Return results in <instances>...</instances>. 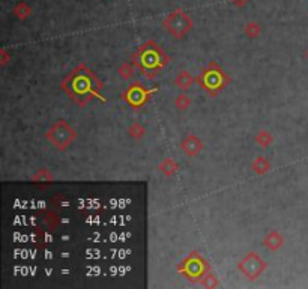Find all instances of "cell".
<instances>
[{
    "instance_id": "cell-7",
    "label": "cell",
    "mask_w": 308,
    "mask_h": 289,
    "mask_svg": "<svg viewBox=\"0 0 308 289\" xmlns=\"http://www.w3.org/2000/svg\"><path fill=\"white\" fill-rule=\"evenodd\" d=\"M202 79H203V87L207 89L212 95L218 94V92L223 89L224 83H226V76H224V73H223L221 68H220L218 65H215V63H210V66L203 73V77H202Z\"/></svg>"
},
{
    "instance_id": "cell-22",
    "label": "cell",
    "mask_w": 308,
    "mask_h": 289,
    "mask_svg": "<svg viewBox=\"0 0 308 289\" xmlns=\"http://www.w3.org/2000/svg\"><path fill=\"white\" fill-rule=\"evenodd\" d=\"M247 2H248V0H233V3H234L236 6H244Z\"/></svg>"
},
{
    "instance_id": "cell-13",
    "label": "cell",
    "mask_w": 308,
    "mask_h": 289,
    "mask_svg": "<svg viewBox=\"0 0 308 289\" xmlns=\"http://www.w3.org/2000/svg\"><path fill=\"white\" fill-rule=\"evenodd\" d=\"M178 169H179V166H178L172 158L164 160V161L161 163V166H159V170H161L165 176H173V175L178 172Z\"/></svg>"
},
{
    "instance_id": "cell-6",
    "label": "cell",
    "mask_w": 308,
    "mask_h": 289,
    "mask_svg": "<svg viewBox=\"0 0 308 289\" xmlns=\"http://www.w3.org/2000/svg\"><path fill=\"white\" fill-rule=\"evenodd\" d=\"M206 262L202 259V256L199 253H191L183 262L180 263L179 271L183 273L186 277H189L191 280H197L202 279L206 274Z\"/></svg>"
},
{
    "instance_id": "cell-15",
    "label": "cell",
    "mask_w": 308,
    "mask_h": 289,
    "mask_svg": "<svg viewBox=\"0 0 308 289\" xmlns=\"http://www.w3.org/2000/svg\"><path fill=\"white\" fill-rule=\"evenodd\" d=\"M189 105H191V100H189L185 94H180V95L176 97V100H175V107H176L178 110H186Z\"/></svg>"
},
{
    "instance_id": "cell-4",
    "label": "cell",
    "mask_w": 308,
    "mask_h": 289,
    "mask_svg": "<svg viewBox=\"0 0 308 289\" xmlns=\"http://www.w3.org/2000/svg\"><path fill=\"white\" fill-rule=\"evenodd\" d=\"M164 29L175 38V39H182L186 36V33L193 29V20L189 15L182 11V9H175L172 14L167 15L164 20Z\"/></svg>"
},
{
    "instance_id": "cell-18",
    "label": "cell",
    "mask_w": 308,
    "mask_h": 289,
    "mask_svg": "<svg viewBox=\"0 0 308 289\" xmlns=\"http://www.w3.org/2000/svg\"><path fill=\"white\" fill-rule=\"evenodd\" d=\"M245 35L250 38H257L260 35V26L257 23H248L245 26Z\"/></svg>"
},
{
    "instance_id": "cell-23",
    "label": "cell",
    "mask_w": 308,
    "mask_h": 289,
    "mask_svg": "<svg viewBox=\"0 0 308 289\" xmlns=\"http://www.w3.org/2000/svg\"><path fill=\"white\" fill-rule=\"evenodd\" d=\"M307 57H308V50H307Z\"/></svg>"
},
{
    "instance_id": "cell-5",
    "label": "cell",
    "mask_w": 308,
    "mask_h": 289,
    "mask_svg": "<svg viewBox=\"0 0 308 289\" xmlns=\"http://www.w3.org/2000/svg\"><path fill=\"white\" fill-rule=\"evenodd\" d=\"M266 265L257 253H247L242 261L239 262V271L250 280H256L257 277L262 276V273L266 270Z\"/></svg>"
},
{
    "instance_id": "cell-17",
    "label": "cell",
    "mask_w": 308,
    "mask_h": 289,
    "mask_svg": "<svg viewBox=\"0 0 308 289\" xmlns=\"http://www.w3.org/2000/svg\"><path fill=\"white\" fill-rule=\"evenodd\" d=\"M119 76H121V79L129 80L134 76V66H132L131 63H124V65L119 68Z\"/></svg>"
},
{
    "instance_id": "cell-12",
    "label": "cell",
    "mask_w": 308,
    "mask_h": 289,
    "mask_svg": "<svg viewBox=\"0 0 308 289\" xmlns=\"http://www.w3.org/2000/svg\"><path fill=\"white\" fill-rule=\"evenodd\" d=\"M251 169L256 172L257 175H265L271 170V163L265 157H257L251 164Z\"/></svg>"
},
{
    "instance_id": "cell-10",
    "label": "cell",
    "mask_w": 308,
    "mask_h": 289,
    "mask_svg": "<svg viewBox=\"0 0 308 289\" xmlns=\"http://www.w3.org/2000/svg\"><path fill=\"white\" fill-rule=\"evenodd\" d=\"M263 244L269 249V250H272V252H277V250H280L282 247V244H284V238L281 237V234L280 232H277V231H271L265 239H263Z\"/></svg>"
},
{
    "instance_id": "cell-21",
    "label": "cell",
    "mask_w": 308,
    "mask_h": 289,
    "mask_svg": "<svg viewBox=\"0 0 308 289\" xmlns=\"http://www.w3.org/2000/svg\"><path fill=\"white\" fill-rule=\"evenodd\" d=\"M203 285H205L206 288H215V286H218V280H217V277L214 276V274H205L203 277Z\"/></svg>"
},
{
    "instance_id": "cell-19",
    "label": "cell",
    "mask_w": 308,
    "mask_h": 289,
    "mask_svg": "<svg viewBox=\"0 0 308 289\" xmlns=\"http://www.w3.org/2000/svg\"><path fill=\"white\" fill-rule=\"evenodd\" d=\"M145 132H146V130H145L140 124H134L132 127H129V136L134 137V139H140V137H143Z\"/></svg>"
},
{
    "instance_id": "cell-20",
    "label": "cell",
    "mask_w": 308,
    "mask_h": 289,
    "mask_svg": "<svg viewBox=\"0 0 308 289\" xmlns=\"http://www.w3.org/2000/svg\"><path fill=\"white\" fill-rule=\"evenodd\" d=\"M53 175L45 170V169H41L36 175H33V181H52Z\"/></svg>"
},
{
    "instance_id": "cell-1",
    "label": "cell",
    "mask_w": 308,
    "mask_h": 289,
    "mask_svg": "<svg viewBox=\"0 0 308 289\" xmlns=\"http://www.w3.org/2000/svg\"><path fill=\"white\" fill-rule=\"evenodd\" d=\"M62 87L65 92L80 105L86 104L92 97H98L103 100L101 95H98V89H101V83L93 76L92 71H89L86 66H78L74 73H71L66 80L63 81Z\"/></svg>"
},
{
    "instance_id": "cell-16",
    "label": "cell",
    "mask_w": 308,
    "mask_h": 289,
    "mask_svg": "<svg viewBox=\"0 0 308 289\" xmlns=\"http://www.w3.org/2000/svg\"><path fill=\"white\" fill-rule=\"evenodd\" d=\"M14 14L18 17V18H27L29 15H30V8L27 6L26 3H20V5H17L15 8H14Z\"/></svg>"
},
{
    "instance_id": "cell-9",
    "label": "cell",
    "mask_w": 308,
    "mask_h": 289,
    "mask_svg": "<svg viewBox=\"0 0 308 289\" xmlns=\"http://www.w3.org/2000/svg\"><path fill=\"white\" fill-rule=\"evenodd\" d=\"M180 148H182V151L188 155V157H196V155H199L200 154V151L203 149V142L197 137V136H188L183 142H182V145H180Z\"/></svg>"
},
{
    "instance_id": "cell-3",
    "label": "cell",
    "mask_w": 308,
    "mask_h": 289,
    "mask_svg": "<svg viewBox=\"0 0 308 289\" xmlns=\"http://www.w3.org/2000/svg\"><path fill=\"white\" fill-rule=\"evenodd\" d=\"M77 137V131L65 121H57L52 128L47 131V140L59 151H65Z\"/></svg>"
},
{
    "instance_id": "cell-8",
    "label": "cell",
    "mask_w": 308,
    "mask_h": 289,
    "mask_svg": "<svg viewBox=\"0 0 308 289\" xmlns=\"http://www.w3.org/2000/svg\"><path fill=\"white\" fill-rule=\"evenodd\" d=\"M154 92H156V89H151V91H149V89H146L143 84L135 83V84L129 86L128 91H127L125 95H124V98H125V101H127L131 107L138 108V107H141V105L148 101V98H149Z\"/></svg>"
},
{
    "instance_id": "cell-14",
    "label": "cell",
    "mask_w": 308,
    "mask_h": 289,
    "mask_svg": "<svg viewBox=\"0 0 308 289\" xmlns=\"http://www.w3.org/2000/svg\"><path fill=\"white\" fill-rule=\"evenodd\" d=\"M256 142L262 148H268L274 142V139H272V136L268 131H260L256 136Z\"/></svg>"
},
{
    "instance_id": "cell-2",
    "label": "cell",
    "mask_w": 308,
    "mask_h": 289,
    "mask_svg": "<svg viewBox=\"0 0 308 289\" xmlns=\"http://www.w3.org/2000/svg\"><path fill=\"white\" fill-rule=\"evenodd\" d=\"M134 62L143 74H148V77L152 79L155 73L165 65L167 56L155 42H146L134 56Z\"/></svg>"
},
{
    "instance_id": "cell-11",
    "label": "cell",
    "mask_w": 308,
    "mask_h": 289,
    "mask_svg": "<svg viewBox=\"0 0 308 289\" xmlns=\"http://www.w3.org/2000/svg\"><path fill=\"white\" fill-rule=\"evenodd\" d=\"M193 81H194V79L188 71H180L179 74L176 76V79H175V86L182 89V91H186V89L191 87Z\"/></svg>"
}]
</instances>
